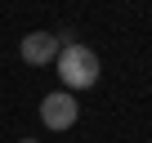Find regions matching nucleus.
I'll use <instances>...</instances> for the list:
<instances>
[{"label": "nucleus", "mask_w": 152, "mask_h": 143, "mask_svg": "<svg viewBox=\"0 0 152 143\" xmlns=\"http://www.w3.org/2000/svg\"><path fill=\"white\" fill-rule=\"evenodd\" d=\"M58 81H63V90L67 94H76V90H94L99 85V76H103V63H99V54L90 49V45H81V40H67L63 49H58Z\"/></svg>", "instance_id": "nucleus-1"}, {"label": "nucleus", "mask_w": 152, "mask_h": 143, "mask_svg": "<svg viewBox=\"0 0 152 143\" xmlns=\"http://www.w3.org/2000/svg\"><path fill=\"white\" fill-rule=\"evenodd\" d=\"M76 116H81V103H76V94H67V90H49L45 98H40V125L45 130H72L76 125Z\"/></svg>", "instance_id": "nucleus-2"}, {"label": "nucleus", "mask_w": 152, "mask_h": 143, "mask_svg": "<svg viewBox=\"0 0 152 143\" xmlns=\"http://www.w3.org/2000/svg\"><path fill=\"white\" fill-rule=\"evenodd\" d=\"M58 49H63V36H54V31H27V36L18 40V54H23V63H31V67H49V63L58 58Z\"/></svg>", "instance_id": "nucleus-3"}, {"label": "nucleus", "mask_w": 152, "mask_h": 143, "mask_svg": "<svg viewBox=\"0 0 152 143\" xmlns=\"http://www.w3.org/2000/svg\"><path fill=\"white\" fill-rule=\"evenodd\" d=\"M18 143H36V139H18Z\"/></svg>", "instance_id": "nucleus-4"}]
</instances>
